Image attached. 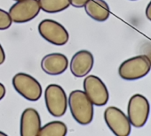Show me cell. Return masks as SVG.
Masks as SVG:
<instances>
[{"label":"cell","mask_w":151,"mask_h":136,"mask_svg":"<svg viewBox=\"0 0 151 136\" xmlns=\"http://www.w3.org/2000/svg\"><path fill=\"white\" fill-rule=\"evenodd\" d=\"M84 91L95 106H104L108 103L109 94L108 88L101 78L96 75H88L83 82Z\"/></svg>","instance_id":"8"},{"label":"cell","mask_w":151,"mask_h":136,"mask_svg":"<svg viewBox=\"0 0 151 136\" xmlns=\"http://www.w3.org/2000/svg\"><path fill=\"white\" fill-rule=\"evenodd\" d=\"M87 15L93 20L103 22L110 15V9L104 0H89L84 6Z\"/></svg>","instance_id":"13"},{"label":"cell","mask_w":151,"mask_h":136,"mask_svg":"<svg viewBox=\"0 0 151 136\" xmlns=\"http://www.w3.org/2000/svg\"><path fill=\"white\" fill-rule=\"evenodd\" d=\"M41 129V118L34 108H26L21 116L20 134L22 136H37Z\"/></svg>","instance_id":"11"},{"label":"cell","mask_w":151,"mask_h":136,"mask_svg":"<svg viewBox=\"0 0 151 136\" xmlns=\"http://www.w3.org/2000/svg\"><path fill=\"white\" fill-rule=\"evenodd\" d=\"M104 120L110 131L116 136H128L132 131V125L127 115L119 108L108 107L104 111Z\"/></svg>","instance_id":"7"},{"label":"cell","mask_w":151,"mask_h":136,"mask_svg":"<svg viewBox=\"0 0 151 136\" xmlns=\"http://www.w3.org/2000/svg\"><path fill=\"white\" fill-rule=\"evenodd\" d=\"M38 32L45 41L57 46L65 45L69 39L68 32L65 27L50 19L43 20L38 24Z\"/></svg>","instance_id":"6"},{"label":"cell","mask_w":151,"mask_h":136,"mask_svg":"<svg viewBox=\"0 0 151 136\" xmlns=\"http://www.w3.org/2000/svg\"><path fill=\"white\" fill-rule=\"evenodd\" d=\"M68 127L62 121H51L45 125L39 131V136H65Z\"/></svg>","instance_id":"14"},{"label":"cell","mask_w":151,"mask_h":136,"mask_svg":"<svg viewBox=\"0 0 151 136\" xmlns=\"http://www.w3.org/2000/svg\"><path fill=\"white\" fill-rule=\"evenodd\" d=\"M146 17L147 20H149L151 21V1L148 3V5L147 6V8H146Z\"/></svg>","instance_id":"20"},{"label":"cell","mask_w":151,"mask_h":136,"mask_svg":"<svg viewBox=\"0 0 151 136\" xmlns=\"http://www.w3.org/2000/svg\"><path fill=\"white\" fill-rule=\"evenodd\" d=\"M41 10L48 13H56L68 9L69 0H38Z\"/></svg>","instance_id":"15"},{"label":"cell","mask_w":151,"mask_h":136,"mask_svg":"<svg viewBox=\"0 0 151 136\" xmlns=\"http://www.w3.org/2000/svg\"><path fill=\"white\" fill-rule=\"evenodd\" d=\"M40 10L38 0H20L11 6L8 13L13 22L22 24L35 19Z\"/></svg>","instance_id":"9"},{"label":"cell","mask_w":151,"mask_h":136,"mask_svg":"<svg viewBox=\"0 0 151 136\" xmlns=\"http://www.w3.org/2000/svg\"><path fill=\"white\" fill-rule=\"evenodd\" d=\"M41 69L48 75H60L65 73L68 66V57L62 53H50L41 60Z\"/></svg>","instance_id":"12"},{"label":"cell","mask_w":151,"mask_h":136,"mask_svg":"<svg viewBox=\"0 0 151 136\" xmlns=\"http://www.w3.org/2000/svg\"><path fill=\"white\" fill-rule=\"evenodd\" d=\"M94 57L91 51L82 50L75 53L71 58L69 68L71 74L78 78L86 77L93 69Z\"/></svg>","instance_id":"10"},{"label":"cell","mask_w":151,"mask_h":136,"mask_svg":"<svg viewBox=\"0 0 151 136\" xmlns=\"http://www.w3.org/2000/svg\"><path fill=\"white\" fill-rule=\"evenodd\" d=\"M45 102L48 112L56 118L65 115L68 109V98L65 90L58 84H50L45 90Z\"/></svg>","instance_id":"4"},{"label":"cell","mask_w":151,"mask_h":136,"mask_svg":"<svg viewBox=\"0 0 151 136\" xmlns=\"http://www.w3.org/2000/svg\"><path fill=\"white\" fill-rule=\"evenodd\" d=\"M1 135L6 136V133H5V132H1V131H0V136H1Z\"/></svg>","instance_id":"21"},{"label":"cell","mask_w":151,"mask_h":136,"mask_svg":"<svg viewBox=\"0 0 151 136\" xmlns=\"http://www.w3.org/2000/svg\"><path fill=\"white\" fill-rule=\"evenodd\" d=\"M131 1H136V0H131Z\"/></svg>","instance_id":"23"},{"label":"cell","mask_w":151,"mask_h":136,"mask_svg":"<svg viewBox=\"0 0 151 136\" xmlns=\"http://www.w3.org/2000/svg\"><path fill=\"white\" fill-rule=\"evenodd\" d=\"M68 105L73 118L78 124L86 125L93 121L94 115L93 104L85 91L79 89L73 90L69 94Z\"/></svg>","instance_id":"1"},{"label":"cell","mask_w":151,"mask_h":136,"mask_svg":"<svg viewBox=\"0 0 151 136\" xmlns=\"http://www.w3.org/2000/svg\"><path fill=\"white\" fill-rule=\"evenodd\" d=\"M15 91L30 102L38 101L43 94V89L39 81L33 76L26 73L16 74L12 80Z\"/></svg>","instance_id":"3"},{"label":"cell","mask_w":151,"mask_h":136,"mask_svg":"<svg viewBox=\"0 0 151 136\" xmlns=\"http://www.w3.org/2000/svg\"><path fill=\"white\" fill-rule=\"evenodd\" d=\"M151 70V60L146 55H139L124 61L118 68L119 76L125 81H136L145 77Z\"/></svg>","instance_id":"2"},{"label":"cell","mask_w":151,"mask_h":136,"mask_svg":"<svg viewBox=\"0 0 151 136\" xmlns=\"http://www.w3.org/2000/svg\"><path fill=\"white\" fill-rule=\"evenodd\" d=\"M150 105L147 97L140 94L133 95L127 106V117L131 125L136 128L143 127L149 116Z\"/></svg>","instance_id":"5"},{"label":"cell","mask_w":151,"mask_h":136,"mask_svg":"<svg viewBox=\"0 0 151 136\" xmlns=\"http://www.w3.org/2000/svg\"><path fill=\"white\" fill-rule=\"evenodd\" d=\"M6 93V89L5 85L0 82V101H1L5 97Z\"/></svg>","instance_id":"19"},{"label":"cell","mask_w":151,"mask_h":136,"mask_svg":"<svg viewBox=\"0 0 151 136\" xmlns=\"http://www.w3.org/2000/svg\"><path fill=\"white\" fill-rule=\"evenodd\" d=\"M14 1H20V0H14Z\"/></svg>","instance_id":"22"},{"label":"cell","mask_w":151,"mask_h":136,"mask_svg":"<svg viewBox=\"0 0 151 136\" xmlns=\"http://www.w3.org/2000/svg\"><path fill=\"white\" fill-rule=\"evenodd\" d=\"M5 61H6V53H5L3 46L0 43V65L3 64Z\"/></svg>","instance_id":"18"},{"label":"cell","mask_w":151,"mask_h":136,"mask_svg":"<svg viewBox=\"0 0 151 136\" xmlns=\"http://www.w3.org/2000/svg\"><path fill=\"white\" fill-rule=\"evenodd\" d=\"M13 21L8 12L0 8V30H6L12 26Z\"/></svg>","instance_id":"16"},{"label":"cell","mask_w":151,"mask_h":136,"mask_svg":"<svg viewBox=\"0 0 151 136\" xmlns=\"http://www.w3.org/2000/svg\"><path fill=\"white\" fill-rule=\"evenodd\" d=\"M70 5L74 7L77 8H82L85 6V5L89 1V0H69Z\"/></svg>","instance_id":"17"}]
</instances>
